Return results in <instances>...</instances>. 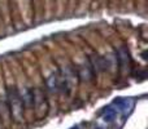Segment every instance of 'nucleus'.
Listing matches in <instances>:
<instances>
[{"label":"nucleus","instance_id":"nucleus-1","mask_svg":"<svg viewBox=\"0 0 148 129\" xmlns=\"http://www.w3.org/2000/svg\"><path fill=\"white\" fill-rule=\"evenodd\" d=\"M7 98H8V107L12 114V118L16 122H21L23 118V105L21 101L20 93L16 88H8L7 91Z\"/></svg>","mask_w":148,"mask_h":129},{"label":"nucleus","instance_id":"nucleus-2","mask_svg":"<svg viewBox=\"0 0 148 129\" xmlns=\"http://www.w3.org/2000/svg\"><path fill=\"white\" fill-rule=\"evenodd\" d=\"M33 105L35 107L36 115L39 118L43 116L47 111V101H46V96H44L43 91L39 88H36L35 91H33Z\"/></svg>","mask_w":148,"mask_h":129},{"label":"nucleus","instance_id":"nucleus-3","mask_svg":"<svg viewBox=\"0 0 148 129\" xmlns=\"http://www.w3.org/2000/svg\"><path fill=\"white\" fill-rule=\"evenodd\" d=\"M77 76L79 78V80L86 81V83L94 80L95 72H94V70L91 68V66H90L88 61H87V62L86 61L82 62V63L77 67Z\"/></svg>","mask_w":148,"mask_h":129},{"label":"nucleus","instance_id":"nucleus-4","mask_svg":"<svg viewBox=\"0 0 148 129\" xmlns=\"http://www.w3.org/2000/svg\"><path fill=\"white\" fill-rule=\"evenodd\" d=\"M116 56H117L118 67L121 68V71H126L130 67V56L126 47H120V49L116 52Z\"/></svg>","mask_w":148,"mask_h":129},{"label":"nucleus","instance_id":"nucleus-5","mask_svg":"<svg viewBox=\"0 0 148 129\" xmlns=\"http://www.w3.org/2000/svg\"><path fill=\"white\" fill-rule=\"evenodd\" d=\"M47 86L49 88L51 92H62V80L60 72H52L51 75L47 78Z\"/></svg>","mask_w":148,"mask_h":129},{"label":"nucleus","instance_id":"nucleus-6","mask_svg":"<svg viewBox=\"0 0 148 129\" xmlns=\"http://www.w3.org/2000/svg\"><path fill=\"white\" fill-rule=\"evenodd\" d=\"M103 62H104V70L108 72H114L118 70V61L116 53H108L107 56L103 57Z\"/></svg>","mask_w":148,"mask_h":129},{"label":"nucleus","instance_id":"nucleus-7","mask_svg":"<svg viewBox=\"0 0 148 129\" xmlns=\"http://www.w3.org/2000/svg\"><path fill=\"white\" fill-rule=\"evenodd\" d=\"M88 63L91 66V68L94 70V72H101L104 70V62H103V57L97 56V54H92L88 59Z\"/></svg>","mask_w":148,"mask_h":129},{"label":"nucleus","instance_id":"nucleus-8","mask_svg":"<svg viewBox=\"0 0 148 129\" xmlns=\"http://www.w3.org/2000/svg\"><path fill=\"white\" fill-rule=\"evenodd\" d=\"M21 97V101L22 105L25 107H30L33 106V91H29V89H23L22 92H18Z\"/></svg>","mask_w":148,"mask_h":129}]
</instances>
